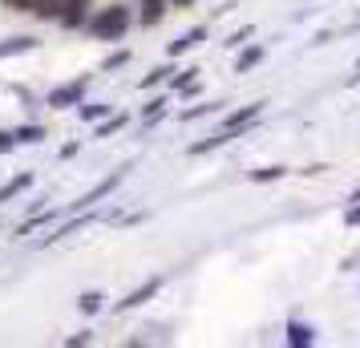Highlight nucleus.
<instances>
[{
    "label": "nucleus",
    "mask_w": 360,
    "mask_h": 348,
    "mask_svg": "<svg viewBox=\"0 0 360 348\" xmlns=\"http://www.w3.org/2000/svg\"><path fill=\"white\" fill-rule=\"evenodd\" d=\"M41 41H37L33 33H17L8 37V41H0V61H8V57H25V53H33Z\"/></svg>",
    "instance_id": "6e6552de"
},
{
    "label": "nucleus",
    "mask_w": 360,
    "mask_h": 348,
    "mask_svg": "<svg viewBox=\"0 0 360 348\" xmlns=\"http://www.w3.org/2000/svg\"><path fill=\"white\" fill-rule=\"evenodd\" d=\"M202 41H207V25H195V29H191V33H182L179 41H170V57H182V53H191V49H198V45H202Z\"/></svg>",
    "instance_id": "1a4fd4ad"
},
{
    "label": "nucleus",
    "mask_w": 360,
    "mask_h": 348,
    "mask_svg": "<svg viewBox=\"0 0 360 348\" xmlns=\"http://www.w3.org/2000/svg\"><path fill=\"white\" fill-rule=\"evenodd\" d=\"M352 202H360V191H356V195H352Z\"/></svg>",
    "instance_id": "473e14b6"
},
{
    "label": "nucleus",
    "mask_w": 360,
    "mask_h": 348,
    "mask_svg": "<svg viewBox=\"0 0 360 348\" xmlns=\"http://www.w3.org/2000/svg\"><path fill=\"white\" fill-rule=\"evenodd\" d=\"M85 94H89V73H82V77H73V82L57 85L49 98H45V105L49 110H77L85 101Z\"/></svg>",
    "instance_id": "f03ea898"
},
{
    "label": "nucleus",
    "mask_w": 360,
    "mask_h": 348,
    "mask_svg": "<svg viewBox=\"0 0 360 348\" xmlns=\"http://www.w3.org/2000/svg\"><path fill=\"white\" fill-rule=\"evenodd\" d=\"M311 340H316V332H311L308 324H300V320L288 324V344H292V348H308Z\"/></svg>",
    "instance_id": "2eb2a0df"
},
{
    "label": "nucleus",
    "mask_w": 360,
    "mask_h": 348,
    "mask_svg": "<svg viewBox=\"0 0 360 348\" xmlns=\"http://www.w3.org/2000/svg\"><path fill=\"white\" fill-rule=\"evenodd\" d=\"M288 174V166H263V170H251V183H276Z\"/></svg>",
    "instance_id": "5701e85b"
},
{
    "label": "nucleus",
    "mask_w": 360,
    "mask_h": 348,
    "mask_svg": "<svg viewBox=\"0 0 360 348\" xmlns=\"http://www.w3.org/2000/svg\"><path fill=\"white\" fill-rule=\"evenodd\" d=\"M126 170H130V166H117V170L110 174V179H105V183H98L94 191H85L82 199H77V202H69L65 211H69V215H77V211H94V207H98L101 199H110V195H114L117 186H122V179H126Z\"/></svg>",
    "instance_id": "7ed1b4c3"
},
{
    "label": "nucleus",
    "mask_w": 360,
    "mask_h": 348,
    "mask_svg": "<svg viewBox=\"0 0 360 348\" xmlns=\"http://www.w3.org/2000/svg\"><path fill=\"white\" fill-rule=\"evenodd\" d=\"M130 57H134L130 49H117V53H110V57H105V61H101V73H114V69L130 65Z\"/></svg>",
    "instance_id": "b1692460"
},
{
    "label": "nucleus",
    "mask_w": 360,
    "mask_h": 348,
    "mask_svg": "<svg viewBox=\"0 0 360 348\" xmlns=\"http://www.w3.org/2000/svg\"><path fill=\"white\" fill-rule=\"evenodd\" d=\"M166 105H170V98H166V94H162V98H150L146 105H142V122H146V126H154V122L166 114Z\"/></svg>",
    "instance_id": "6ab92c4d"
},
{
    "label": "nucleus",
    "mask_w": 360,
    "mask_h": 348,
    "mask_svg": "<svg viewBox=\"0 0 360 348\" xmlns=\"http://www.w3.org/2000/svg\"><path fill=\"white\" fill-rule=\"evenodd\" d=\"M259 61H263V45H247V49L235 57V73H251Z\"/></svg>",
    "instance_id": "ddd939ff"
},
{
    "label": "nucleus",
    "mask_w": 360,
    "mask_h": 348,
    "mask_svg": "<svg viewBox=\"0 0 360 348\" xmlns=\"http://www.w3.org/2000/svg\"><path fill=\"white\" fill-rule=\"evenodd\" d=\"M17 146H37V142H45V126L41 122H29V126H17Z\"/></svg>",
    "instance_id": "f8f14e48"
},
{
    "label": "nucleus",
    "mask_w": 360,
    "mask_h": 348,
    "mask_svg": "<svg viewBox=\"0 0 360 348\" xmlns=\"http://www.w3.org/2000/svg\"><path fill=\"white\" fill-rule=\"evenodd\" d=\"M17 150V134L13 130H0V154H13Z\"/></svg>",
    "instance_id": "bb28decb"
},
{
    "label": "nucleus",
    "mask_w": 360,
    "mask_h": 348,
    "mask_svg": "<svg viewBox=\"0 0 360 348\" xmlns=\"http://www.w3.org/2000/svg\"><path fill=\"white\" fill-rule=\"evenodd\" d=\"M53 219H57V211H37V215H29V219L17 227V235H33V231H41L45 223H53Z\"/></svg>",
    "instance_id": "a211bd4d"
},
{
    "label": "nucleus",
    "mask_w": 360,
    "mask_h": 348,
    "mask_svg": "<svg viewBox=\"0 0 360 348\" xmlns=\"http://www.w3.org/2000/svg\"><path fill=\"white\" fill-rule=\"evenodd\" d=\"M29 13H33L37 20H57V13H61V0H29Z\"/></svg>",
    "instance_id": "f3484780"
},
{
    "label": "nucleus",
    "mask_w": 360,
    "mask_h": 348,
    "mask_svg": "<svg viewBox=\"0 0 360 348\" xmlns=\"http://www.w3.org/2000/svg\"><path fill=\"white\" fill-rule=\"evenodd\" d=\"M247 37H251V29H239V33L227 37V45H231V49H239V45H247Z\"/></svg>",
    "instance_id": "cd10ccee"
},
{
    "label": "nucleus",
    "mask_w": 360,
    "mask_h": 348,
    "mask_svg": "<svg viewBox=\"0 0 360 348\" xmlns=\"http://www.w3.org/2000/svg\"><path fill=\"white\" fill-rule=\"evenodd\" d=\"M126 122H130L126 114H105L101 122H94V138H110V134H117Z\"/></svg>",
    "instance_id": "4468645a"
},
{
    "label": "nucleus",
    "mask_w": 360,
    "mask_h": 348,
    "mask_svg": "<svg viewBox=\"0 0 360 348\" xmlns=\"http://www.w3.org/2000/svg\"><path fill=\"white\" fill-rule=\"evenodd\" d=\"M4 8H13V13H29V0H4Z\"/></svg>",
    "instance_id": "c756f323"
},
{
    "label": "nucleus",
    "mask_w": 360,
    "mask_h": 348,
    "mask_svg": "<svg viewBox=\"0 0 360 348\" xmlns=\"http://www.w3.org/2000/svg\"><path fill=\"white\" fill-rule=\"evenodd\" d=\"M130 25H134V8L130 4H122V0H114V4H105V8H94V13H89L85 33L94 37V41H122V37L130 33Z\"/></svg>",
    "instance_id": "f257e3e1"
},
{
    "label": "nucleus",
    "mask_w": 360,
    "mask_h": 348,
    "mask_svg": "<svg viewBox=\"0 0 360 348\" xmlns=\"http://www.w3.org/2000/svg\"><path fill=\"white\" fill-rule=\"evenodd\" d=\"M158 292H162V276H150V280L142 283V288H134V292H126V299H117L114 308H117V312H130V308H142V304H146V299H154Z\"/></svg>",
    "instance_id": "39448f33"
},
{
    "label": "nucleus",
    "mask_w": 360,
    "mask_h": 348,
    "mask_svg": "<svg viewBox=\"0 0 360 348\" xmlns=\"http://www.w3.org/2000/svg\"><path fill=\"white\" fill-rule=\"evenodd\" d=\"M94 13V0H61V13H57V25L65 29V33H77L85 29V20Z\"/></svg>",
    "instance_id": "20e7f679"
},
{
    "label": "nucleus",
    "mask_w": 360,
    "mask_h": 348,
    "mask_svg": "<svg viewBox=\"0 0 360 348\" xmlns=\"http://www.w3.org/2000/svg\"><path fill=\"white\" fill-rule=\"evenodd\" d=\"M195 0H170V8H191Z\"/></svg>",
    "instance_id": "2f4dec72"
},
{
    "label": "nucleus",
    "mask_w": 360,
    "mask_h": 348,
    "mask_svg": "<svg viewBox=\"0 0 360 348\" xmlns=\"http://www.w3.org/2000/svg\"><path fill=\"white\" fill-rule=\"evenodd\" d=\"M214 110H219V101H207V105H195V110H182V122H195V117L214 114Z\"/></svg>",
    "instance_id": "a878e982"
},
{
    "label": "nucleus",
    "mask_w": 360,
    "mask_h": 348,
    "mask_svg": "<svg viewBox=\"0 0 360 348\" xmlns=\"http://www.w3.org/2000/svg\"><path fill=\"white\" fill-rule=\"evenodd\" d=\"M259 114H263V101H251V105H239V110H231V114L223 117V130L239 138V134H243V130H247V126H251V122H255Z\"/></svg>",
    "instance_id": "423d86ee"
},
{
    "label": "nucleus",
    "mask_w": 360,
    "mask_h": 348,
    "mask_svg": "<svg viewBox=\"0 0 360 348\" xmlns=\"http://www.w3.org/2000/svg\"><path fill=\"white\" fill-rule=\"evenodd\" d=\"M77 308H82L85 316H98L101 308H105V296H101V292H82V296H77Z\"/></svg>",
    "instance_id": "aec40b11"
},
{
    "label": "nucleus",
    "mask_w": 360,
    "mask_h": 348,
    "mask_svg": "<svg viewBox=\"0 0 360 348\" xmlns=\"http://www.w3.org/2000/svg\"><path fill=\"white\" fill-rule=\"evenodd\" d=\"M77 150H82V146H77V142H65V146H61V162H65V158H73Z\"/></svg>",
    "instance_id": "7c9ffc66"
},
{
    "label": "nucleus",
    "mask_w": 360,
    "mask_h": 348,
    "mask_svg": "<svg viewBox=\"0 0 360 348\" xmlns=\"http://www.w3.org/2000/svg\"><path fill=\"white\" fill-rule=\"evenodd\" d=\"M170 73H174V65H154V69H150V73H146V77H142L138 85H142V89H154V85H162L166 77H170Z\"/></svg>",
    "instance_id": "4be33fe9"
},
{
    "label": "nucleus",
    "mask_w": 360,
    "mask_h": 348,
    "mask_svg": "<svg viewBox=\"0 0 360 348\" xmlns=\"http://www.w3.org/2000/svg\"><path fill=\"white\" fill-rule=\"evenodd\" d=\"M191 82H198V69H195V65L174 69V73H170V94H179V89H186Z\"/></svg>",
    "instance_id": "412c9836"
},
{
    "label": "nucleus",
    "mask_w": 360,
    "mask_h": 348,
    "mask_svg": "<svg viewBox=\"0 0 360 348\" xmlns=\"http://www.w3.org/2000/svg\"><path fill=\"white\" fill-rule=\"evenodd\" d=\"M33 186V170H25V174H17V179H8V183L0 186V202H8V199H17V195H25Z\"/></svg>",
    "instance_id": "9d476101"
},
{
    "label": "nucleus",
    "mask_w": 360,
    "mask_h": 348,
    "mask_svg": "<svg viewBox=\"0 0 360 348\" xmlns=\"http://www.w3.org/2000/svg\"><path fill=\"white\" fill-rule=\"evenodd\" d=\"M344 223H348V227H360V202H352V207H348V215H344Z\"/></svg>",
    "instance_id": "c85d7f7f"
},
{
    "label": "nucleus",
    "mask_w": 360,
    "mask_h": 348,
    "mask_svg": "<svg viewBox=\"0 0 360 348\" xmlns=\"http://www.w3.org/2000/svg\"><path fill=\"white\" fill-rule=\"evenodd\" d=\"M166 13H170V0H138V13H134V20H138L142 29H154V25H162Z\"/></svg>",
    "instance_id": "0eeeda50"
},
{
    "label": "nucleus",
    "mask_w": 360,
    "mask_h": 348,
    "mask_svg": "<svg viewBox=\"0 0 360 348\" xmlns=\"http://www.w3.org/2000/svg\"><path fill=\"white\" fill-rule=\"evenodd\" d=\"M105 114H114L110 101H82V105H77V117H82V122H101Z\"/></svg>",
    "instance_id": "9b49d317"
},
{
    "label": "nucleus",
    "mask_w": 360,
    "mask_h": 348,
    "mask_svg": "<svg viewBox=\"0 0 360 348\" xmlns=\"http://www.w3.org/2000/svg\"><path fill=\"white\" fill-rule=\"evenodd\" d=\"M231 138H235V134H227V130H219V134H211V138H202V142H195V146H191V154H211V150H219V146H227Z\"/></svg>",
    "instance_id": "dca6fc26"
},
{
    "label": "nucleus",
    "mask_w": 360,
    "mask_h": 348,
    "mask_svg": "<svg viewBox=\"0 0 360 348\" xmlns=\"http://www.w3.org/2000/svg\"><path fill=\"white\" fill-rule=\"evenodd\" d=\"M94 336H98V332H94V328H82V332H73V336H65V344H69V348L94 344Z\"/></svg>",
    "instance_id": "393cba45"
}]
</instances>
